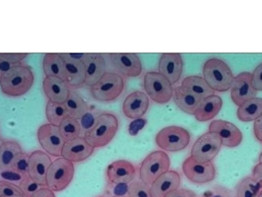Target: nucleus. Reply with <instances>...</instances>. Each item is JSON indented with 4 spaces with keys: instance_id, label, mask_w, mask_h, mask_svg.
I'll list each match as a JSON object with an SVG mask.
<instances>
[{
    "instance_id": "f257e3e1",
    "label": "nucleus",
    "mask_w": 262,
    "mask_h": 197,
    "mask_svg": "<svg viewBox=\"0 0 262 197\" xmlns=\"http://www.w3.org/2000/svg\"><path fill=\"white\" fill-rule=\"evenodd\" d=\"M35 76L31 67L16 64L0 77V89L9 97H21L31 90Z\"/></svg>"
},
{
    "instance_id": "f03ea898",
    "label": "nucleus",
    "mask_w": 262,
    "mask_h": 197,
    "mask_svg": "<svg viewBox=\"0 0 262 197\" xmlns=\"http://www.w3.org/2000/svg\"><path fill=\"white\" fill-rule=\"evenodd\" d=\"M119 122L115 115L103 113L95 118L94 124L84 134V138L96 148H102L112 142L118 133Z\"/></svg>"
},
{
    "instance_id": "7ed1b4c3",
    "label": "nucleus",
    "mask_w": 262,
    "mask_h": 197,
    "mask_svg": "<svg viewBox=\"0 0 262 197\" xmlns=\"http://www.w3.org/2000/svg\"><path fill=\"white\" fill-rule=\"evenodd\" d=\"M203 78L210 88L217 92H227L232 88L234 74L224 60L210 58L203 66Z\"/></svg>"
},
{
    "instance_id": "20e7f679",
    "label": "nucleus",
    "mask_w": 262,
    "mask_h": 197,
    "mask_svg": "<svg viewBox=\"0 0 262 197\" xmlns=\"http://www.w3.org/2000/svg\"><path fill=\"white\" fill-rule=\"evenodd\" d=\"M170 160L165 151L150 153L139 166V180L151 186L162 174L170 171Z\"/></svg>"
},
{
    "instance_id": "39448f33",
    "label": "nucleus",
    "mask_w": 262,
    "mask_h": 197,
    "mask_svg": "<svg viewBox=\"0 0 262 197\" xmlns=\"http://www.w3.org/2000/svg\"><path fill=\"white\" fill-rule=\"evenodd\" d=\"M124 79L116 72H105L101 80L91 87V95L98 102H113L124 90Z\"/></svg>"
},
{
    "instance_id": "423d86ee",
    "label": "nucleus",
    "mask_w": 262,
    "mask_h": 197,
    "mask_svg": "<svg viewBox=\"0 0 262 197\" xmlns=\"http://www.w3.org/2000/svg\"><path fill=\"white\" fill-rule=\"evenodd\" d=\"M74 164L64 158L53 161L47 176V187L53 192L62 191L71 184L74 178Z\"/></svg>"
},
{
    "instance_id": "0eeeda50",
    "label": "nucleus",
    "mask_w": 262,
    "mask_h": 197,
    "mask_svg": "<svg viewBox=\"0 0 262 197\" xmlns=\"http://www.w3.org/2000/svg\"><path fill=\"white\" fill-rule=\"evenodd\" d=\"M144 89L149 99L160 105L169 103L173 95V88L170 81L156 71L145 74Z\"/></svg>"
},
{
    "instance_id": "6e6552de",
    "label": "nucleus",
    "mask_w": 262,
    "mask_h": 197,
    "mask_svg": "<svg viewBox=\"0 0 262 197\" xmlns=\"http://www.w3.org/2000/svg\"><path fill=\"white\" fill-rule=\"evenodd\" d=\"M190 142V133L184 127L170 125L158 132L156 144L164 151L178 152L185 149Z\"/></svg>"
},
{
    "instance_id": "1a4fd4ad",
    "label": "nucleus",
    "mask_w": 262,
    "mask_h": 197,
    "mask_svg": "<svg viewBox=\"0 0 262 197\" xmlns=\"http://www.w3.org/2000/svg\"><path fill=\"white\" fill-rule=\"evenodd\" d=\"M221 147L222 142L219 135L214 132H206L194 142L190 151V157L197 162H211L218 155Z\"/></svg>"
},
{
    "instance_id": "9d476101",
    "label": "nucleus",
    "mask_w": 262,
    "mask_h": 197,
    "mask_svg": "<svg viewBox=\"0 0 262 197\" xmlns=\"http://www.w3.org/2000/svg\"><path fill=\"white\" fill-rule=\"evenodd\" d=\"M37 136L39 143L46 153L53 157H61L66 140L59 130V127L46 123L39 126Z\"/></svg>"
},
{
    "instance_id": "9b49d317",
    "label": "nucleus",
    "mask_w": 262,
    "mask_h": 197,
    "mask_svg": "<svg viewBox=\"0 0 262 197\" xmlns=\"http://www.w3.org/2000/svg\"><path fill=\"white\" fill-rule=\"evenodd\" d=\"M183 171L189 182L196 184H207L216 177V169L212 162H197L190 156L184 160Z\"/></svg>"
},
{
    "instance_id": "f8f14e48",
    "label": "nucleus",
    "mask_w": 262,
    "mask_h": 197,
    "mask_svg": "<svg viewBox=\"0 0 262 197\" xmlns=\"http://www.w3.org/2000/svg\"><path fill=\"white\" fill-rule=\"evenodd\" d=\"M209 132L219 135L222 146L228 148H235L242 143V132L230 121L223 119H215L209 124Z\"/></svg>"
},
{
    "instance_id": "ddd939ff",
    "label": "nucleus",
    "mask_w": 262,
    "mask_h": 197,
    "mask_svg": "<svg viewBox=\"0 0 262 197\" xmlns=\"http://www.w3.org/2000/svg\"><path fill=\"white\" fill-rule=\"evenodd\" d=\"M52 163V158L45 151H34L30 154L28 176L40 184L42 187H47V176Z\"/></svg>"
},
{
    "instance_id": "4468645a",
    "label": "nucleus",
    "mask_w": 262,
    "mask_h": 197,
    "mask_svg": "<svg viewBox=\"0 0 262 197\" xmlns=\"http://www.w3.org/2000/svg\"><path fill=\"white\" fill-rule=\"evenodd\" d=\"M110 59L118 72L127 77H138L142 72L141 59L135 53H111Z\"/></svg>"
},
{
    "instance_id": "2eb2a0df",
    "label": "nucleus",
    "mask_w": 262,
    "mask_h": 197,
    "mask_svg": "<svg viewBox=\"0 0 262 197\" xmlns=\"http://www.w3.org/2000/svg\"><path fill=\"white\" fill-rule=\"evenodd\" d=\"M257 91L251 85V73L242 72L234 78L231 88V99L235 105L241 106L249 100L256 98Z\"/></svg>"
},
{
    "instance_id": "dca6fc26",
    "label": "nucleus",
    "mask_w": 262,
    "mask_h": 197,
    "mask_svg": "<svg viewBox=\"0 0 262 197\" xmlns=\"http://www.w3.org/2000/svg\"><path fill=\"white\" fill-rule=\"evenodd\" d=\"M184 70V59L180 53H163L159 60V73L168 79L171 85L178 83Z\"/></svg>"
},
{
    "instance_id": "f3484780",
    "label": "nucleus",
    "mask_w": 262,
    "mask_h": 197,
    "mask_svg": "<svg viewBox=\"0 0 262 197\" xmlns=\"http://www.w3.org/2000/svg\"><path fill=\"white\" fill-rule=\"evenodd\" d=\"M136 168L126 160L113 162L106 168V179L108 184H131L135 181Z\"/></svg>"
},
{
    "instance_id": "a211bd4d",
    "label": "nucleus",
    "mask_w": 262,
    "mask_h": 197,
    "mask_svg": "<svg viewBox=\"0 0 262 197\" xmlns=\"http://www.w3.org/2000/svg\"><path fill=\"white\" fill-rule=\"evenodd\" d=\"M95 148L84 138L79 136L72 140L66 141L63 146L61 157L74 163H81L91 157Z\"/></svg>"
},
{
    "instance_id": "6ab92c4d",
    "label": "nucleus",
    "mask_w": 262,
    "mask_h": 197,
    "mask_svg": "<svg viewBox=\"0 0 262 197\" xmlns=\"http://www.w3.org/2000/svg\"><path fill=\"white\" fill-rule=\"evenodd\" d=\"M149 105L150 99L147 94L142 91H135L125 98L122 104V112L127 118L139 119L146 114Z\"/></svg>"
},
{
    "instance_id": "aec40b11",
    "label": "nucleus",
    "mask_w": 262,
    "mask_h": 197,
    "mask_svg": "<svg viewBox=\"0 0 262 197\" xmlns=\"http://www.w3.org/2000/svg\"><path fill=\"white\" fill-rule=\"evenodd\" d=\"M42 90L49 101L57 104H64L71 93L64 81L53 77H45Z\"/></svg>"
},
{
    "instance_id": "412c9836",
    "label": "nucleus",
    "mask_w": 262,
    "mask_h": 197,
    "mask_svg": "<svg viewBox=\"0 0 262 197\" xmlns=\"http://www.w3.org/2000/svg\"><path fill=\"white\" fill-rule=\"evenodd\" d=\"M181 176L178 171H169L162 174L152 185L151 194L153 197H166L170 192L180 188Z\"/></svg>"
},
{
    "instance_id": "4be33fe9",
    "label": "nucleus",
    "mask_w": 262,
    "mask_h": 197,
    "mask_svg": "<svg viewBox=\"0 0 262 197\" xmlns=\"http://www.w3.org/2000/svg\"><path fill=\"white\" fill-rule=\"evenodd\" d=\"M85 65V83L84 85L93 87L105 73V59L103 54L91 53Z\"/></svg>"
},
{
    "instance_id": "5701e85b",
    "label": "nucleus",
    "mask_w": 262,
    "mask_h": 197,
    "mask_svg": "<svg viewBox=\"0 0 262 197\" xmlns=\"http://www.w3.org/2000/svg\"><path fill=\"white\" fill-rule=\"evenodd\" d=\"M64 61V82L70 87H80L85 83V65L82 61L75 60L67 55L60 53Z\"/></svg>"
},
{
    "instance_id": "b1692460",
    "label": "nucleus",
    "mask_w": 262,
    "mask_h": 197,
    "mask_svg": "<svg viewBox=\"0 0 262 197\" xmlns=\"http://www.w3.org/2000/svg\"><path fill=\"white\" fill-rule=\"evenodd\" d=\"M172 99L174 104L179 106L180 110L190 116L195 115L199 105L203 100L200 97L194 95L193 93L187 91L182 86H178L173 89Z\"/></svg>"
},
{
    "instance_id": "393cba45",
    "label": "nucleus",
    "mask_w": 262,
    "mask_h": 197,
    "mask_svg": "<svg viewBox=\"0 0 262 197\" xmlns=\"http://www.w3.org/2000/svg\"><path fill=\"white\" fill-rule=\"evenodd\" d=\"M223 106V100L217 95H212L202 100L194 117L198 121L205 122L215 118Z\"/></svg>"
},
{
    "instance_id": "a878e982",
    "label": "nucleus",
    "mask_w": 262,
    "mask_h": 197,
    "mask_svg": "<svg viewBox=\"0 0 262 197\" xmlns=\"http://www.w3.org/2000/svg\"><path fill=\"white\" fill-rule=\"evenodd\" d=\"M42 69L46 77H53L64 81V61L60 53H47L43 56Z\"/></svg>"
},
{
    "instance_id": "bb28decb",
    "label": "nucleus",
    "mask_w": 262,
    "mask_h": 197,
    "mask_svg": "<svg viewBox=\"0 0 262 197\" xmlns=\"http://www.w3.org/2000/svg\"><path fill=\"white\" fill-rule=\"evenodd\" d=\"M21 153H23L22 147L17 141H3L0 147V171L11 169L14 160Z\"/></svg>"
},
{
    "instance_id": "cd10ccee",
    "label": "nucleus",
    "mask_w": 262,
    "mask_h": 197,
    "mask_svg": "<svg viewBox=\"0 0 262 197\" xmlns=\"http://www.w3.org/2000/svg\"><path fill=\"white\" fill-rule=\"evenodd\" d=\"M237 118L243 122L254 121L262 116V98H253L238 106Z\"/></svg>"
},
{
    "instance_id": "c85d7f7f",
    "label": "nucleus",
    "mask_w": 262,
    "mask_h": 197,
    "mask_svg": "<svg viewBox=\"0 0 262 197\" xmlns=\"http://www.w3.org/2000/svg\"><path fill=\"white\" fill-rule=\"evenodd\" d=\"M182 87L189 92L193 93L201 99H205L214 95V91L210 88L207 82L203 77L192 75L184 78L182 82Z\"/></svg>"
},
{
    "instance_id": "c756f323",
    "label": "nucleus",
    "mask_w": 262,
    "mask_h": 197,
    "mask_svg": "<svg viewBox=\"0 0 262 197\" xmlns=\"http://www.w3.org/2000/svg\"><path fill=\"white\" fill-rule=\"evenodd\" d=\"M66 107V113L68 117L81 119L85 115L88 114V105L84 101V99L76 92L71 91L69 98L66 100L63 104Z\"/></svg>"
},
{
    "instance_id": "7c9ffc66",
    "label": "nucleus",
    "mask_w": 262,
    "mask_h": 197,
    "mask_svg": "<svg viewBox=\"0 0 262 197\" xmlns=\"http://www.w3.org/2000/svg\"><path fill=\"white\" fill-rule=\"evenodd\" d=\"M46 117L50 124L58 127L60 123L68 117V115L63 104H57L49 101L46 106Z\"/></svg>"
},
{
    "instance_id": "2f4dec72",
    "label": "nucleus",
    "mask_w": 262,
    "mask_h": 197,
    "mask_svg": "<svg viewBox=\"0 0 262 197\" xmlns=\"http://www.w3.org/2000/svg\"><path fill=\"white\" fill-rule=\"evenodd\" d=\"M260 188L251 177H247L236 185L234 197H257Z\"/></svg>"
},
{
    "instance_id": "473e14b6",
    "label": "nucleus",
    "mask_w": 262,
    "mask_h": 197,
    "mask_svg": "<svg viewBox=\"0 0 262 197\" xmlns=\"http://www.w3.org/2000/svg\"><path fill=\"white\" fill-rule=\"evenodd\" d=\"M58 127L66 141L77 138L82 133V126L78 119L70 117H67Z\"/></svg>"
},
{
    "instance_id": "72a5a7b5",
    "label": "nucleus",
    "mask_w": 262,
    "mask_h": 197,
    "mask_svg": "<svg viewBox=\"0 0 262 197\" xmlns=\"http://www.w3.org/2000/svg\"><path fill=\"white\" fill-rule=\"evenodd\" d=\"M128 197H153L149 185L142 183L140 180L133 181L129 184Z\"/></svg>"
},
{
    "instance_id": "f704fd0d",
    "label": "nucleus",
    "mask_w": 262,
    "mask_h": 197,
    "mask_svg": "<svg viewBox=\"0 0 262 197\" xmlns=\"http://www.w3.org/2000/svg\"><path fill=\"white\" fill-rule=\"evenodd\" d=\"M24 195L19 184H13L4 180L0 181V197H14Z\"/></svg>"
},
{
    "instance_id": "c9c22d12",
    "label": "nucleus",
    "mask_w": 262,
    "mask_h": 197,
    "mask_svg": "<svg viewBox=\"0 0 262 197\" xmlns=\"http://www.w3.org/2000/svg\"><path fill=\"white\" fill-rule=\"evenodd\" d=\"M29 165H30V154H27L23 152L14 160L11 169L19 173L28 176Z\"/></svg>"
},
{
    "instance_id": "e433bc0d",
    "label": "nucleus",
    "mask_w": 262,
    "mask_h": 197,
    "mask_svg": "<svg viewBox=\"0 0 262 197\" xmlns=\"http://www.w3.org/2000/svg\"><path fill=\"white\" fill-rule=\"evenodd\" d=\"M129 184H108L106 186L105 194L108 197L128 196Z\"/></svg>"
},
{
    "instance_id": "4c0bfd02",
    "label": "nucleus",
    "mask_w": 262,
    "mask_h": 197,
    "mask_svg": "<svg viewBox=\"0 0 262 197\" xmlns=\"http://www.w3.org/2000/svg\"><path fill=\"white\" fill-rule=\"evenodd\" d=\"M19 186L26 197L32 196L34 193H36L39 190V188L42 187L40 184H38L29 176H27L26 178L20 183Z\"/></svg>"
},
{
    "instance_id": "58836bf2",
    "label": "nucleus",
    "mask_w": 262,
    "mask_h": 197,
    "mask_svg": "<svg viewBox=\"0 0 262 197\" xmlns=\"http://www.w3.org/2000/svg\"><path fill=\"white\" fill-rule=\"evenodd\" d=\"M200 197H234L233 192L223 185H215Z\"/></svg>"
},
{
    "instance_id": "ea45409f",
    "label": "nucleus",
    "mask_w": 262,
    "mask_h": 197,
    "mask_svg": "<svg viewBox=\"0 0 262 197\" xmlns=\"http://www.w3.org/2000/svg\"><path fill=\"white\" fill-rule=\"evenodd\" d=\"M0 177L7 182L13 183V184H19L26 178L27 176H24L22 173H19L17 171H14L12 169L9 170H3L0 171Z\"/></svg>"
},
{
    "instance_id": "a19ab883",
    "label": "nucleus",
    "mask_w": 262,
    "mask_h": 197,
    "mask_svg": "<svg viewBox=\"0 0 262 197\" xmlns=\"http://www.w3.org/2000/svg\"><path fill=\"white\" fill-rule=\"evenodd\" d=\"M251 85L257 92L262 91V63L251 73Z\"/></svg>"
},
{
    "instance_id": "79ce46f5",
    "label": "nucleus",
    "mask_w": 262,
    "mask_h": 197,
    "mask_svg": "<svg viewBox=\"0 0 262 197\" xmlns=\"http://www.w3.org/2000/svg\"><path fill=\"white\" fill-rule=\"evenodd\" d=\"M13 66L14 64H12L5 56V53H0V77L7 71H9Z\"/></svg>"
},
{
    "instance_id": "37998d69",
    "label": "nucleus",
    "mask_w": 262,
    "mask_h": 197,
    "mask_svg": "<svg viewBox=\"0 0 262 197\" xmlns=\"http://www.w3.org/2000/svg\"><path fill=\"white\" fill-rule=\"evenodd\" d=\"M166 197H196V194L187 188H178Z\"/></svg>"
},
{
    "instance_id": "c03bdc74",
    "label": "nucleus",
    "mask_w": 262,
    "mask_h": 197,
    "mask_svg": "<svg viewBox=\"0 0 262 197\" xmlns=\"http://www.w3.org/2000/svg\"><path fill=\"white\" fill-rule=\"evenodd\" d=\"M251 178L255 181L256 184H258L259 188L262 190V164L258 163L256 166H254Z\"/></svg>"
},
{
    "instance_id": "a18cd8bd",
    "label": "nucleus",
    "mask_w": 262,
    "mask_h": 197,
    "mask_svg": "<svg viewBox=\"0 0 262 197\" xmlns=\"http://www.w3.org/2000/svg\"><path fill=\"white\" fill-rule=\"evenodd\" d=\"M253 133L255 138L262 143V116L256 120H254L253 123Z\"/></svg>"
},
{
    "instance_id": "49530a36",
    "label": "nucleus",
    "mask_w": 262,
    "mask_h": 197,
    "mask_svg": "<svg viewBox=\"0 0 262 197\" xmlns=\"http://www.w3.org/2000/svg\"><path fill=\"white\" fill-rule=\"evenodd\" d=\"M31 197H55V193L49 187H41Z\"/></svg>"
},
{
    "instance_id": "de8ad7c7",
    "label": "nucleus",
    "mask_w": 262,
    "mask_h": 197,
    "mask_svg": "<svg viewBox=\"0 0 262 197\" xmlns=\"http://www.w3.org/2000/svg\"><path fill=\"white\" fill-rule=\"evenodd\" d=\"M81 119H82L81 126H83L86 129V132L92 127L94 121H95V118H93L92 115L89 113L87 115H85Z\"/></svg>"
},
{
    "instance_id": "09e8293b",
    "label": "nucleus",
    "mask_w": 262,
    "mask_h": 197,
    "mask_svg": "<svg viewBox=\"0 0 262 197\" xmlns=\"http://www.w3.org/2000/svg\"><path fill=\"white\" fill-rule=\"evenodd\" d=\"M91 53H67V55L75 60L82 61L83 63L86 62V60L88 59V57L90 56Z\"/></svg>"
},
{
    "instance_id": "8fccbe9b",
    "label": "nucleus",
    "mask_w": 262,
    "mask_h": 197,
    "mask_svg": "<svg viewBox=\"0 0 262 197\" xmlns=\"http://www.w3.org/2000/svg\"><path fill=\"white\" fill-rule=\"evenodd\" d=\"M259 164H262V152L260 156H259Z\"/></svg>"
},
{
    "instance_id": "3c124183",
    "label": "nucleus",
    "mask_w": 262,
    "mask_h": 197,
    "mask_svg": "<svg viewBox=\"0 0 262 197\" xmlns=\"http://www.w3.org/2000/svg\"><path fill=\"white\" fill-rule=\"evenodd\" d=\"M257 197H262V190H260V192H259V194H258Z\"/></svg>"
},
{
    "instance_id": "603ef678",
    "label": "nucleus",
    "mask_w": 262,
    "mask_h": 197,
    "mask_svg": "<svg viewBox=\"0 0 262 197\" xmlns=\"http://www.w3.org/2000/svg\"><path fill=\"white\" fill-rule=\"evenodd\" d=\"M2 143H3V140L0 138V147H1V145H2Z\"/></svg>"
},
{
    "instance_id": "864d4df0",
    "label": "nucleus",
    "mask_w": 262,
    "mask_h": 197,
    "mask_svg": "<svg viewBox=\"0 0 262 197\" xmlns=\"http://www.w3.org/2000/svg\"><path fill=\"white\" fill-rule=\"evenodd\" d=\"M14 197H26L25 195H20V196H14Z\"/></svg>"
},
{
    "instance_id": "5fc2aeb1",
    "label": "nucleus",
    "mask_w": 262,
    "mask_h": 197,
    "mask_svg": "<svg viewBox=\"0 0 262 197\" xmlns=\"http://www.w3.org/2000/svg\"><path fill=\"white\" fill-rule=\"evenodd\" d=\"M124 197H128V196H124Z\"/></svg>"
}]
</instances>
